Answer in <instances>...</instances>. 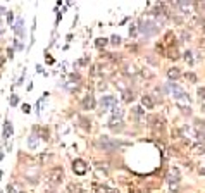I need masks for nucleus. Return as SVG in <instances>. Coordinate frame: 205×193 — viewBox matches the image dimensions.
Returning <instances> with one entry per match:
<instances>
[{"label":"nucleus","mask_w":205,"mask_h":193,"mask_svg":"<svg viewBox=\"0 0 205 193\" xmlns=\"http://www.w3.org/2000/svg\"><path fill=\"white\" fill-rule=\"evenodd\" d=\"M138 26H140V31L145 33V35H153V33L159 31V26L153 21H140Z\"/></svg>","instance_id":"1"},{"label":"nucleus","mask_w":205,"mask_h":193,"mask_svg":"<svg viewBox=\"0 0 205 193\" xmlns=\"http://www.w3.org/2000/svg\"><path fill=\"white\" fill-rule=\"evenodd\" d=\"M97 145L104 150H115L119 147V141H112L109 136H100V140L97 141Z\"/></svg>","instance_id":"2"},{"label":"nucleus","mask_w":205,"mask_h":193,"mask_svg":"<svg viewBox=\"0 0 205 193\" xmlns=\"http://www.w3.org/2000/svg\"><path fill=\"white\" fill-rule=\"evenodd\" d=\"M62 178H64V173H62V169H60V167L52 169V171L48 173V181H50V183H54V185H59V183L62 181Z\"/></svg>","instance_id":"3"},{"label":"nucleus","mask_w":205,"mask_h":193,"mask_svg":"<svg viewBox=\"0 0 205 193\" xmlns=\"http://www.w3.org/2000/svg\"><path fill=\"white\" fill-rule=\"evenodd\" d=\"M179 179H181V173H179V169L178 167H171V173H169V185L171 186H174V185H178L179 183Z\"/></svg>","instance_id":"4"},{"label":"nucleus","mask_w":205,"mask_h":193,"mask_svg":"<svg viewBox=\"0 0 205 193\" xmlns=\"http://www.w3.org/2000/svg\"><path fill=\"white\" fill-rule=\"evenodd\" d=\"M73 169H74V173L79 174V176H83V174L86 173V167H85V162H83V160H74Z\"/></svg>","instance_id":"5"},{"label":"nucleus","mask_w":205,"mask_h":193,"mask_svg":"<svg viewBox=\"0 0 205 193\" xmlns=\"http://www.w3.org/2000/svg\"><path fill=\"white\" fill-rule=\"evenodd\" d=\"M141 105H143V107H147V109H153V105H155V103H153V100H152V96H150V95H143V96H141Z\"/></svg>","instance_id":"6"},{"label":"nucleus","mask_w":205,"mask_h":193,"mask_svg":"<svg viewBox=\"0 0 205 193\" xmlns=\"http://www.w3.org/2000/svg\"><path fill=\"white\" fill-rule=\"evenodd\" d=\"M109 128H111L112 131H121V129H122V122H121L119 119H115V121H114V117H112L111 122H109Z\"/></svg>","instance_id":"7"},{"label":"nucleus","mask_w":205,"mask_h":193,"mask_svg":"<svg viewBox=\"0 0 205 193\" xmlns=\"http://www.w3.org/2000/svg\"><path fill=\"white\" fill-rule=\"evenodd\" d=\"M95 102H93V96L92 95H86V98L83 100V109H93Z\"/></svg>","instance_id":"8"},{"label":"nucleus","mask_w":205,"mask_h":193,"mask_svg":"<svg viewBox=\"0 0 205 193\" xmlns=\"http://www.w3.org/2000/svg\"><path fill=\"white\" fill-rule=\"evenodd\" d=\"M107 105L115 107V98H114V96H104V98H102V107H107Z\"/></svg>","instance_id":"9"},{"label":"nucleus","mask_w":205,"mask_h":193,"mask_svg":"<svg viewBox=\"0 0 205 193\" xmlns=\"http://www.w3.org/2000/svg\"><path fill=\"white\" fill-rule=\"evenodd\" d=\"M167 76H169V79H176V78L181 76V73H179L178 67H171V69L167 71Z\"/></svg>","instance_id":"10"},{"label":"nucleus","mask_w":205,"mask_h":193,"mask_svg":"<svg viewBox=\"0 0 205 193\" xmlns=\"http://www.w3.org/2000/svg\"><path fill=\"white\" fill-rule=\"evenodd\" d=\"M191 150H193V154H197V155H204L205 154V145H195Z\"/></svg>","instance_id":"11"},{"label":"nucleus","mask_w":205,"mask_h":193,"mask_svg":"<svg viewBox=\"0 0 205 193\" xmlns=\"http://www.w3.org/2000/svg\"><path fill=\"white\" fill-rule=\"evenodd\" d=\"M36 143H38V136L36 135H31V136H29V140H28L29 148H36Z\"/></svg>","instance_id":"12"},{"label":"nucleus","mask_w":205,"mask_h":193,"mask_svg":"<svg viewBox=\"0 0 205 193\" xmlns=\"http://www.w3.org/2000/svg\"><path fill=\"white\" fill-rule=\"evenodd\" d=\"M7 192L9 193H22L21 192V188H17L16 185H9V186H7Z\"/></svg>","instance_id":"13"},{"label":"nucleus","mask_w":205,"mask_h":193,"mask_svg":"<svg viewBox=\"0 0 205 193\" xmlns=\"http://www.w3.org/2000/svg\"><path fill=\"white\" fill-rule=\"evenodd\" d=\"M191 55H193V54H191L190 50H186V52H185V60H186L190 66H193V57H191Z\"/></svg>","instance_id":"14"},{"label":"nucleus","mask_w":205,"mask_h":193,"mask_svg":"<svg viewBox=\"0 0 205 193\" xmlns=\"http://www.w3.org/2000/svg\"><path fill=\"white\" fill-rule=\"evenodd\" d=\"M185 78H186V79L190 81V83H197V79H198V78L195 76L193 73H186V74H185Z\"/></svg>","instance_id":"15"},{"label":"nucleus","mask_w":205,"mask_h":193,"mask_svg":"<svg viewBox=\"0 0 205 193\" xmlns=\"http://www.w3.org/2000/svg\"><path fill=\"white\" fill-rule=\"evenodd\" d=\"M122 100H124V102H131V100H133V93L124 90V96H122Z\"/></svg>","instance_id":"16"},{"label":"nucleus","mask_w":205,"mask_h":193,"mask_svg":"<svg viewBox=\"0 0 205 193\" xmlns=\"http://www.w3.org/2000/svg\"><path fill=\"white\" fill-rule=\"evenodd\" d=\"M195 136H197V140H198V141L205 143V133H202V131H197V133H195Z\"/></svg>","instance_id":"17"},{"label":"nucleus","mask_w":205,"mask_h":193,"mask_svg":"<svg viewBox=\"0 0 205 193\" xmlns=\"http://www.w3.org/2000/svg\"><path fill=\"white\" fill-rule=\"evenodd\" d=\"M197 93H198V96H200L202 100H205V86H200V88L197 90Z\"/></svg>","instance_id":"18"},{"label":"nucleus","mask_w":205,"mask_h":193,"mask_svg":"<svg viewBox=\"0 0 205 193\" xmlns=\"http://www.w3.org/2000/svg\"><path fill=\"white\" fill-rule=\"evenodd\" d=\"M111 43H114V45H119L121 43V36H117V35H114L111 38Z\"/></svg>","instance_id":"19"},{"label":"nucleus","mask_w":205,"mask_h":193,"mask_svg":"<svg viewBox=\"0 0 205 193\" xmlns=\"http://www.w3.org/2000/svg\"><path fill=\"white\" fill-rule=\"evenodd\" d=\"M105 43H107V40L105 38H98L97 40V47L100 48V47H105Z\"/></svg>","instance_id":"20"},{"label":"nucleus","mask_w":205,"mask_h":193,"mask_svg":"<svg viewBox=\"0 0 205 193\" xmlns=\"http://www.w3.org/2000/svg\"><path fill=\"white\" fill-rule=\"evenodd\" d=\"M81 124H83L85 129H90V128H92V126H90V121H86V119H81Z\"/></svg>","instance_id":"21"},{"label":"nucleus","mask_w":205,"mask_h":193,"mask_svg":"<svg viewBox=\"0 0 205 193\" xmlns=\"http://www.w3.org/2000/svg\"><path fill=\"white\" fill-rule=\"evenodd\" d=\"M41 138H43V140H48V131H47L45 128L41 129Z\"/></svg>","instance_id":"22"},{"label":"nucleus","mask_w":205,"mask_h":193,"mask_svg":"<svg viewBox=\"0 0 205 193\" xmlns=\"http://www.w3.org/2000/svg\"><path fill=\"white\" fill-rule=\"evenodd\" d=\"M10 105H17V96L12 95V98H10Z\"/></svg>","instance_id":"23"},{"label":"nucleus","mask_w":205,"mask_h":193,"mask_svg":"<svg viewBox=\"0 0 205 193\" xmlns=\"http://www.w3.org/2000/svg\"><path fill=\"white\" fill-rule=\"evenodd\" d=\"M133 110H134V114H143V109L141 107H134Z\"/></svg>","instance_id":"24"},{"label":"nucleus","mask_w":205,"mask_h":193,"mask_svg":"<svg viewBox=\"0 0 205 193\" xmlns=\"http://www.w3.org/2000/svg\"><path fill=\"white\" fill-rule=\"evenodd\" d=\"M181 40H190V33H185V31H183V33H181Z\"/></svg>","instance_id":"25"},{"label":"nucleus","mask_w":205,"mask_h":193,"mask_svg":"<svg viewBox=\"0 0 205 193\" xmlns=\"http://www.w3.org/2000/svg\"><path fill=\"white\" fill-rule=\"evenodd\" d=\"M47 159H48V155H47V154H41V155H40V162H45Z\"/></svg>","instance_id":"26"},{"label":"nucleus","mask_w":205,"mask_h":193,"mask_svg":"<svg viewBox=\"0 0 205 193\" xmlns=\"http://www.w3.org/2000/svg\"><path fill=\"white\" fill-rule=\"evenodd\" d=\"M129 35H131V36H134V35H136V29H134V26H131V29H129Z\"/></svg>","instance_id":"27"},{"label":"nucleus","mask_w":205,"mask_h":193,"mask_svg":"<svg viewBox=\"0 0 205 193\" xmlns=\"http://www.w3.org/2000/svg\"><path fill=\"white\" fill-rule=\"evenodd\" d=\"M105 88H107V85H105V83H100V85H98V90H105Z\"/></svg>","instance_id":"28"},{"label":"nucleus","mask_w":205,"mask_h":193,"mask_svg":"<svg viewBox=\"0 0 205 193\" xmlns=\"http://www.w3.org/2000/svg\"><path fill=\"white\" fill-rule=\"evenodd\" d=\"M107 193H117V192H115V190H109Z\"/></svg>","instance_id":"29"},{"label":"nucleus","mask_w":205,"mask_h":193,"mask_svg":"<svg viewBox=\"0 0 205 193\" xmlns=\"http://www.w3.org/2000/svg\"><path fill=\"white\" fill-rule=\"evenodd\" d=\"M202 112H205V105H204V107H202Z\"/></svg>","instance_id":"30"}]
</instances>
